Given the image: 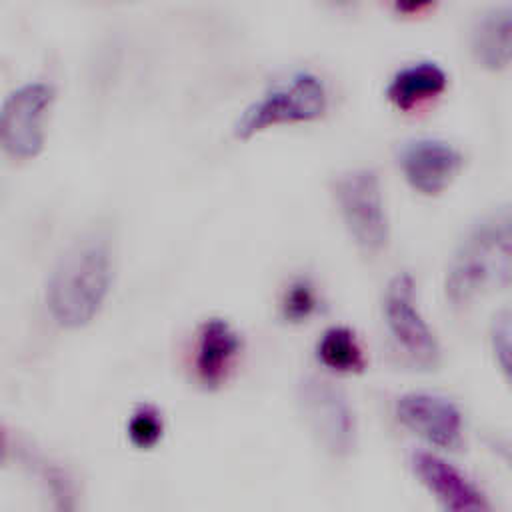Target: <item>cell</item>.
<instances>
[{
  "instance_id": "obj_1",
  "label": "cell",
  "mask_w": 512,
  "mask_h": 512,
  "mask_svg": "<svg viewBox=\"0 0 512 512\" xmlns=\"http://www.w3.org/2000/svg\"><path fill=\"white\" fill-rule=\"evenodd\" d=\"M112 250L102 234H86L58 258L46 284V308L62 328H82L102 310L112 286Z\"/></svg>"
},
{
  "instance_id": "obj_2",
  "label": "cell",
  "mask_w": 512,
  "mask_h": 512,
  "mask_svg": "<svg viewBox=\"0 0 512 512\" xmlns=\"http://www.w3.org/2000/svg\"><path fill=\"white\" fill-rule=\"evenodd\" d=\"M512 218L508 208L486 214L468 228L456 246L444 294L454 308H462L492 288H506L512 274Z\"/></svg>"
},
{
  "instance_id": "obj_3",
  "label": "cell",
  "mask_w": 512,
  "mask_h": 512,
  "mask_svg": "<svg viewBox=\"0 0 512 512\" xmlns=\"http://www.w3.org/2000/svg\"><path fill=\"white\" fill-rule=\"evenodd\" d=\"M326 108L328 92L324 82L312 72H296L246 106L234 122L232 132L236 140H250L252 136L280 124L318 120L324 116Z\"/></svg>"
},
{
  "instance_id": "obj_4",
  "label": "cell",
  "mask_w": 512,
  "mask_h": 512,
  "mask_svg": "<svg viewBox=\"0 0 512 512\" xmlns=\"http://www.w3.org/2000/svg\"><path fill=\"white\" fill-rule=\"evenodd\" d=\"M332 194L356 248L366 256L380 254L388 244L390 226L378 174L372 168L346 170L334 178Z\"/></svg>"
},
{
  "instance_id": "obj_5",
  "label": "cell",
  "mask_w": 512,
  "mask_h": 512,
  "mask_svg": "<svg viewBox=\"0 0 512 512\" xmlns=\"http://www.w3.org/2000/svg\"><path fill=\"white\" fill-rule=\"evenodd\" d=\"M298 406L318 444L344 458L358 442V422L346 392L320 376H304L298 384Z\"/></svg>"
},
{
  "instance_id": "obj_6",
  "label": "cell",
  "mask_w": 512,
  "mask_h": 512,
  "mask_svg": "<svg viewBox=\"0 0 512 512\" xmlns=\"http://www.w3.org/2000/svg\"><path fill=\"white\" fill-rule=\"evenodd\" d=\"M386 328L394 344L420 370H436L442 350L436 334L426 324L414 300V280L408 272H400L386 284L382 298Z\"/></svg>"
},
{
  "instance_id": "obj_7",
  "label": "cell",
  "mask_w": 512,
  "mask_h": 512,
  "mask_svg": "<svg viewBox=\"0 0 512 512\" xmlns=\"http://www.w3.org/2000/svg\"><path fill=\"white\" fill-rule=\"evenodd\" d=\"M54 100L52 86L32 82L14 90L0 106V148L16 158L40 154L46 138V118Z\"/></svg>"
},
{
  "instance_id": "obj_8",
  "label": "cell",
  "mask_w": 512,
  "mask_h": 512,
  "mask_svg": "<svg viewBox=\"0 0 512 512\" xmlns=\"http://www.w3.org/2000/svg\"><path fill=\"white\" fill-rule=\"evenodd\" d=\"M394 414L406 430L434 448L458 450L462 446V412L444 396L432 392H406L396 400Z\"/></svg>"
},
{
  "instance_id": "obj_9",
  "label": "cell",
  "mask_w": 512,
  "mask_h": 512,
  "mask_svg": "<svg viewBox=\"0 0 512 512\" xmlns=\"http://www.w3.org/2000/svg\"><path fill=\"white\" fill-rule=\"evenodd\" d=\"M398 164L406 182L418 194L438 196L460 174L464 156L458 148L444 140L418 138L400 148Z\"/></svg>"
},
{
  "instance_id": "obj_10",
  "label": "cell",
  "mask_w": 512,
  "mask_h": 512,
  "mask_svg": "<svg viewBox=\"0 0 512 512\" xmlns=\"http://www.w3.org/2000/svg\"><path fill=\"white\" fill-rule=\"evenodd\" d=\"M410 468L418 482L450 512H486L490 502L486 494L454 464L442 456L418 450L410 456Z\"/></svg>"
},
{
  "instance_id": "obj_11",
  "label": "cell",
  "mask_w": 512,
  "mask_h": 512,
  "mask_svg": "<svg viewBox=\"0 0 512 512\" xmlns=\"http://www.w3.org/2000/svg\"><path fill=\"white\" fill-rule=\"evenodd\" d=\"M242 350L240 334L224 318L204 320L192 346V370L206 390L220 388L232 374Z\"/></svg>"
},
{
  "instance_id": "obj_12",
  "label": "cell",
  "mask_w": 512,
  "mask_h": 512,
  "mask_svg": "<svg viewBox=\"0 0 512 512\" xmlns=\"http://www.w3.org/2000/svg\"><path fill=\"white\" fill-rule=\"evenodd\" d=\"M448 86V74L436 62H414L400 68L386 86L388 102L400 112H410L438 98Z\"/></svg>"
},
{
  "instance_id": "obj_13",
  "label": "cell",
  "mask_w": 512,
  "mask_h": 512,
  "mask_svg": "<svg viewBox=\"0 0 512 512\" xmlns=\"http://www.w3.org/2000/svg\"><path fill=\"white\" fill-rule=\"evenodd\" d=\"M472 54L486 70H502L512 56V18L510 10L494 8L482 14L472 30Z\"/></svg>"
},
{
  "instance_id": "obj_14",
  "label": "cell",
  "mask_w": 512,
  "mask_h": 512,
  "mask_svg": "<svg viewBox=\"0 0 512 512\" xmlns=\"http://www.w3.org/2000/svg\"><path fill=\"white\" fill-rule=\"evenodd\" d=\"M318 362L340 374H360L366 370V356L356 334L348 326H330L316 342Z\"/></svg>"
},
{
  "instance_id": "obj_15",
  "label": "cell",
  "mask_w": 512,
  "mask_h": 512,
  "mask_svg": "<svg viewBox=\"0 0 512 512\" xmlns=\"http://www.w3.org/2000/svg\"><path fill=\"white\" fill-rule=\"evenodd\" d=\"M316 308H318V296H316L314 284L308 278H296L286 286L280 302L284 320L294 324L304 322L316 312Z\"/></svg>"
},
{
  "instance_id": "obj_16",
  "label": "cell",
  "mask_w": 512,
  "mask_h": 512,
  "mask_svg": "<svg viewBox=\"0 0 512 512\" xmlns=\"http://www.w3.org/2000/svg\"><path fill=\"white\" fill-rule=\"evenodd\" d=\"M162 434H164V422L160 412L150 404L138 406L128 420L130 442L140 450H150L162 440Z\"/></svg>"
},
{
  "instance_id": "obj_17",
  "label": "cell",
  "mask_w": 512,
  "mask_h": 512,
  "mask_svg": "<svg viewBox=\"0 0 512 512\" xmlns=\"http://www.w3.org/2000/svg\"><path fill=\"white\" fill-rule=\"evenodd\" d=\"M512 316L510 310H500L490 324V346L494 352V360L502 374L510 378V334H512Z\"/></svg>"
},
{
  "instance_id": "obj_18",
  "label": "cell",
  "mask_w": 512,
  "mask_h": 512,
  "mask_svg": "<svg viewBox=\"0 0 512 512\" xmlns=\"http://www.w3.org/2000/svg\"><path fill=\"white\" fill-rule=\"evenodd\" d=\"M436 0H392L396 12L404 14V16H412V14H420L424 10H428Z\"/></svg>"
},
{
  "instance_id": "obj_19",
  "label": "cell",
  "mask_w": 512,
  "mask_h": 512,
  "mask_svg": "<svg viewBox=\"0 0 512 512\" xmlns=\"http://www.w3.org/2000/svg\"><path fill=\"white\" fill-rule=\"evenodd\" d=\"M328 2H332V4H336V6H348V4H352L354 0H328Z\"/></svg>"
},
{
  "instance_id": "obj_20",
  "label": "cell",
  "mask_w": 512,
  "mask_h": 512,
  "mask_svg": "<svg viewBox=\"0 0 512 512\" xmlns=\"http://www.w3.org/2000/svg\"><path fill=\"white\" fill-rule=\"evenodd\" d=\"M0 452H2V438H0Z\"/></svg>"
}]
</instances>
